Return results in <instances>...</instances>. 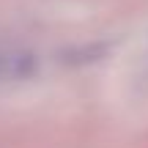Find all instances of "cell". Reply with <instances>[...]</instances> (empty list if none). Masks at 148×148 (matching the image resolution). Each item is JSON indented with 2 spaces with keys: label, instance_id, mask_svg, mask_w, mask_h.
Listing matches in <instances>:
<instances>
[]
</instances>
